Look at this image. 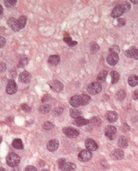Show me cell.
<instances>
[{"mask_svg":"<svg viewBox=\"0 0 138 171\" xmlns=\"http://www.w3.org/2000/svg\"><path fill=\"white\" fill-rule=\"evenodd\" d=\"M20 162V157L15 153L8 154L7 156V164L11 168H17Z\"/></svg>","mask_w":138,"mask_h":171,"instance_id":"6da1fadb","label":"cell"},{"mask_svg":"<svg viewBox=\"0 0 138 171\" xmlns=\"http://www.w3.org/2000/svg\"><path fill=\"white\" fill-rule=\"evenodd\" d=\"M101 89H102L101 84L99 82H93L87 86V91H89V93L91 95L99 94L100 91H101Z\"/></svg>","mask_w":138,"mask_h":171,"instance_id":"7a4b0ae2","label":"cell"},{"mask_svg":"<svg viewBox=\"0 0 138 171\" xmlns=\"http://www.w3.org/2000/svg\"><path fill=\"white\" fill-rule=\"evenodd\" d=\"M92 158V153L89 150H82V151L78 154V159L82 162H87Z\"/></svg>","mask_w":138,"mask_h":171,"instance_id":"3957f363","label":"cell"},{"mask_svg":"<svg viewBox=\"0 0 138 171\" xmlns=\"http://www.w3.org/2000/svg\"><path fill=\"white\" fill-rule=\"evenodd\" d=\"M116 132H117V129L115 126H113V125H109L105 129V135L109 139L113 140L116 137Z\"/></svg>","mask_w":138,"mask_h":171,"instance_id":"277c9868","label":"cell"},{"mask_svg":"<svg viewBox=\"0 0 138 171\" xmlns=\"http://www.w3.org/2000/svg\"><path fill=\"white\" fill-rule=\"evenodd\" d=\"M63 132H64L65 134L69 137V138H76L79 135V132L77 130L71 127H66L65 129H63Z\"/></svg>","mask_w":138,"mask_h":171,"instance_id":"5b68a950","label":"cell"},{"mask_svg":"<svg viewBox=\"0 0 138 171\" xmlns=\"http://www.w3.org/2000/svg\"><path fill=\"white\" fill-rule=\"evenodd\" d=\"M17 90H18V86H17V84L15 83L14 80H9L7 83V93L8 95H13L17 92Z\"/></svg>","mask_w":138,"mask_h":171,"instance_id":"8992f818","label":"cell"},{"mask_svg":"<svg viewBox=\"0 0 138 171\" xmlns=\"http://www.w3.org/2000/svg\"><path fill=\"white\" fill-rule=\"evenodd\" d=\"M70 104L75 108L83 106V101H82V97L79 95H75L70 98Z\"/></svg>","mask_w":138,"mask_h":171,"instance_id":"52a82bcc","label":"cell"},{"mask_svg":"<svg viewBox=\"0 0 138 171\" xmlns=\"http://www.w3.org/2000/svg\"><path fill=\"white\" fill-rule=\"evenodd\" d=\"M49 86L52 88V90L54 91V92H60V91H62L63 88H64V86H63V84L58 80H53L52 82H50Z\"/></svg>","mask_w":138,"mask_h":171,"instance_id":"ba28073f","label":"cell"},{"mask_svg":"<svg viewBox=\"0 0 138 171\" xmlns=\"http://www.w3.org/2000/svg\"><path fill=\"white\" fill-rule=\"evenodd\" d=\"M85 145H86V148L87 150H89V151H96L98 148H99V145L98 144L96 143V142L93 140V139H87L86 140V143H85Z\"/></svg>","mask_w":138,"mask_h":171,"instance_id":"9c48e42d","label":"cell"},{"mask_svg":"<svg viewBox=\"0 0 138 171\" xmlns=\"http://www.w3.org/2000/svg\"><path fill=\"white\" fill-rule=\"evenodd\" d=\"M58 147H59V141L56 140V139H53L51 141L48 142L47 144V149L48 151L50 152H54L56 151V150L58 149Z\"/></svg>","mask_w":138,"mask_h":171,"instance_id":"30bf717a","label":"cell"},{"mask_svg":"<svg viewBox=\"0 0 138 171\" xmlns=\"http://www.w3.org/2000/svg\"><path fill=\"white\" fill-rule=\"evenodd\" d=\"M123 13H124V12H123V9L122 6L117 5L111 11V17L113 19H117V18H119V17L122 16Z\"/></svg>","mask_w":138,"mask_h":171,"instance_id":"8fae6325","label":"cell"},{"mask_svg":"<svg viewBox=\"0 0 138 171\" xmlns=\"http://www.w3.org/2000/svg\"><path fill=\"white\" fill-rule=\"evenodd\" d=\"M31 79V74L27 72V71H24V72H22L19 75V81L23 83V84H28V83H30Z\"/></svg>","mask_w":138,"mask_h":171,"instance_id":"7c38bea8","label":"cell"},{"mask_svg":"<svg viewBox=\"0 0 138 171\" xmlns=\"http://www.w3.org/2000/svg\"><path fill=\"white\" fill-rule=\"evenodd\" d=\"M118 62H119V56H118V55L110 53V55L107 56V63L110 65H115Z\"/></svg>","mask_w":138,"mask_h":171,"instance_id":"4fadbf2b","label":"cell"},{"mask_svg":"<svg viewBox=\"0 0 138 171\" xmlns=\"http://www.w3.org/2000/svg\"><path fill=\"white\" fill-rule=\"evenodd\" d=\"M106 119L109 122H115L117 119H118V114H117V112L115 111H108L106 113Z\"/></svg>","mask_w":138,"mask_h":171,"instance_id":"5bb4252c","label":"cell"},{"mask_svg":"<svg viewBox=\"0 0 138 171\" xmlns=\"http://www.w3.org/2000/svg\"><path fill=\"white\" fill-rule=\"evenodd\" d=\"M123 156H124V153H123V150L122 149H116L111 153V157L116 160L123 159Z\"/></svg>","mask_w":138,"mask_h":171,"instance_id":"9a60e30c","label":"cell"},{"mask_svg":"<svg viewBox=\"0 0 138 171\" xmlns=\"http://www.w3.org/2000/svg\"><path fill=\"white\" fill-rule=\"evenodd\" d=\"M7 24H8V26H9L14 31H19L20 30L19 25H18V20H17L16 19H14V18H10L9 19H8L7 20Z\"/></svg>","mask_w":138,"mask_h":171,"instance_id":"2e32d148","label":"cell"},{"mask_svg":"<svg viewBox=\"0 0 138 171\" xmlns=\"http://www.w3.org/2000/svg\"><path fill=\"white\" fill-rule=\"evenodd\" d=\"M62 171H76L77 169V166L74 163H71V162H67L63 166V168H61Z\"/></svg>","mask_w":138,"mask_h":171,"instance_id":"e0dca14e","label":"cell"},{"mask_svg":"<svg viewBox=\"0 0 138 171\" xmlns=\"http://www.w3.org/2000/svg\"><path fill=\"white\" fill-rule=\"evenodd\" d=\"M74 123L76 124L77 126H84V125H87L89 123V120L84 119L83 117H79L77 119H75Z\"/></svg>","mask_w":138,"mask_h":171,"instance_id":"ac0fdd59","label":"cell"},{"mask_svg":"<svg viewBox=\"0 0 138 171\" xmlns=\"http://www.w3.org/2000/svg\"><path fill=\"white\" fill-rule=\"evenodd\" d=\"M48 63L52 65H56L60 63V56L59 55H51L48 58Z\"/></svg>","mask_w":138,"mask_h":171,"instance_id":"d6986e66","label":"cell"},{"mask_svg":"<svg viewBox=\"0 0 138 171\" xmlns=\"http://www.w3.org/2000/svg\"><path fill=\"white\" fill-rule=\"evenodd\" d=\"M128 84L131 86H135L138 85V77L135 75H132L128 77Z\"/></svg>","mask_w":138,"mask_h":171,"instance_id":"ffe728a7","label":"cell"},{"mask_svg":"<svg viewBox=\"0 0 138 171\" xmlns=\"http://www.w3.org/2000/svg\"><path fill=\"white\" fill-rule=\"evenodd\" d=\"M118 145L121 148H126L128 146V140L126 137L122 136L118 140Z\"/></svg>","mask_w":138,"mask_h":171,"instance_id":"44dd1931","label":"cell"},{"mask_svg":"<svg viewBox=\"0 0 138 171\" xmlns=\"http://www.w3.org/2000/svg\"><path fill=\"white\" fill-rule=\"evenodd\" d=\"M39 111L41 112V113H48V112L51 111V105L48 103L46 104H43L40 108H39Z\"/></svg>","mask_w":138,"mask_h":171,"instance_id":"7402d4cb","label":"cell"},{"mask_svg":"<svg viewBox=\"0 0 138 171\" xmlns=\"http://www.w3.org/2000/svg\"><path fill=\"white\" fill-rule=\"evenodd\" d=\"M12 146H13L15 149H18V150H21L23 149V144H22V141L20 139H15L13 142H12Z\"/></svg>","mask_w":138,"mask_h":171,"instance_id":"603a6c76","label":"cell"},{"mask_svg":"<svg viewBox=\"0 0 138 171\" xmlns=\"http://www.w3.org/2000/svg\"><path fill=\"white\" fill-rule=\"evenodd\" d=\"M107 75H108L107 71L102 70L101 72H100V73L98 75V77H97V81H98L99 83L104 82V81L106 80V78H107Z\"/></svg>","mask_w":138,"mask_h":171,"instance_id":"cb8c5ba5","label":"cell"},{"mask_svg":"<svg viewBox=\"0 0 138 171\" xmlns=\"http://www.w3.org/2000/svg\"><path fill=\"white\" fill-rule=\"evenodd\" d=\"M27 23V18L25 16H20L19 19H18V25L19 29H23L25 27V25Z\"/></svg>","mask_w":138,"mask_h":171,"instance_id":"d4e9b609","label":"cell"},{"mask_svg":"<svg viewBox=\"0 0 138 171\" xmlns=\"http://www.w3.org/2000/svg\"><path fill=\"white\" fill-rule=\"evenodd\" d=\"M111 76L112 84H116V83H118L119 79H120V74L118 72H116V71H112V72L111 73Z\"/></svg>","mask_w":138,"mask_h":171,"instance_id":"484cf974","label":"cell"},{"mask_svg":"<svg viewBox=\"0 0 138 171\" xmlns=\"http://www.w3.org/2000/svg\"><path fill=\"white\" fill-rule=\"evenodd\" d=\"M125 97H126V92H125V90L123 89H121L116 93V98H118L119 100H123Z\"/></svg>","mask_w":138,"mask_h":171,"instance_id":"4316f807","label":"cell"},{"mask_svg":"<svg viewBox=\"0 0 138 171\" xmlns=\"http://www.w3.org/2000/svg\"><path fill=\"white\" fill-rule=\"evenodd\" d=\"M80 115H81V112L79 111V110H77L76 109H71L70 110V116L72 117V118L77 119V118H79V117H80Z\"/></svg>","mask_w":138,"mask_h":171,"instance_id":"83f0119b","label":"cell"},{"mask_svg":"<svg viewBox=\"0 0 138 171\" xmlns=\"http://www.w3.org/2000/svg\"><path fill=\"white\" fill-rule=\"evenodd\" d=\"M89 122L92 125H95V126H99V125L101 124V120H100L99 117H93L89 120Z\"/></svg>","mask_w":138,"mask_h":171,"instance_id":"f1b7e54d","label":"cell"},{"mask_svg":"<svg viewBox=\"0 0 138 171\" xmlns=\"http://www.w3.org/2000/svg\"><path fill=\"white\" fill-rule=\"evenodd\" d=\"M63 112H64V109L63 108H61V107H57V108H55L53 110V116H54V117H59Z\"/></svg>","mask_w":138,"mask_h":171,"instance_id":"f546056e","label":"cell"},{"mask_svg":"<svg viewBox=\"0 0 138 171\" xmlns=\"http://www.w3.org/2000/svg\"><path fill=\"white\" fill-rule=\"evenodd\" d=\"M136 48L135 47H131L130 49H128L126 52H125V55L128 58H133V55H135Z\"/></svg>","mask_w":138,"mask_h":171,"instance_id":"4dcf8cb0","label":"cell"},{"mask_svg":"<svg viewBox=\"0 0 138 171\" xmlns=\"http://www.w3.org/2000/svg\"><path fill=\"white\" fill-rule=\"evenodd\" d=\"M16 3H17L16 0H5V1H4V4H5V6L7 8L13 7L16 5Z\"/></svg>","mask_w":138,"mask_h":171,"instance_id":"1f68e13d","label":"cell"},{"mask_svg":"<svg viewBox=\"0 0 138 171\" xmlns=\"http://www.w3.org/2000/svg\"><path fill=\"white\" fill-rule=\"evenodd\" d=\"M110 53H114V55H118V53H120V47L118 46V45H112V46H111L110 48Z\"/></svg>","mask_w":138,"mask_h":171,"instance_id":"d6a6232c","label":"cell"},{"mask_svg":"<svg viewBox=\"0 0 138 171\" xmlns=\"http://www.w3.org/2000/svg\"><path fill=\"white\" fill-rule=\"evenodd\" d=\"M121 6H122V7H123V12H124V13H125V12H128L129 10L131 9V5H130V3L127 2V1L123 2V4H121Z\"/></svg>","mask_w":138,"mask_h":171,"instance_id":"836d02e7","label":"cell"},{"mask_svg":"<svg viewBox=\"0 0 138 171\" xmlns=\"http://www.w3.org/2000/svg\"><path fill=\"white\" fill-rule=\"evenodd\" d=\"M81 97H82L83 106H84V105H87V104L90 102V97H89V96H87L86 94H83Z\"/></svg>","mask_w":138,"mask_h":171,"instance_id":"e575fe53","label":"cell"},{"mask_svg":"<svg viewBox=\"0 0 138 171\" xmlns=\"http://www.w3.org/2000/svg\"><path fill=\"white\" fill-rule=\"evenodd\" d=\"M99 50V45L96 43H90V51L91 53H97L98 51Z\"/></svg>","mask_w":138,"mask_h":171,"instance_id":"d590c367","label":"cell"},{"mask_svg":"<svg viewBox=\"0 0 138 171\" xmlns=\"http://www.w3.org/2000/svg\"><path fill=\"white\" fill-rule=\"evenodd\" d=\"M53 127H54V125L52 122H45L43 124V129H44V130H47V131L52 130Z\"/></svg>","mask_w":138,"mask_h":171,"instance_id":"8d00e7d4","label":"cell"},{"mask_svg":"<svg viewBox=\"0 0 138 171\" xmlns=\"http://www.w3.org/2000/svg\"><path fill=\"white\" fill-rule=\"evenodd\" d=\"M29 63V59L27 57H25V56H23L21 59H20V63H19V65L20 66H25L27 64Z\"/></svg>","mask_w":138,"mask_h":171,"instance_id":"74e56055","label":"cell"},{"mask_svg":"<svg viewBox=\"0 0 138 171\" xmlns=\"http://www.w3.org/2000/svg\"><path fill=\"white\" fill-rule=\"evenodd\" d=\"M57 164H58V166H59L60 168H62L63 166L65 164V158H61V159H59L57 161Z\"/></svg>","mask_w":138,"mask_h":171,"instance_id":"f35d334b","label":"cell"},{"mask_svg":"<svg viewBox=\"0 0 138 171\" xmlns=\"http://www.w3.org/2000/svg\"><path fill=\"white\" fill-rule=\"evenodd\" d=\"M6 45V39L3 36H0V48H3Z\"/></svg>","mask_w":138,"mask_h":171,"instance_id":"ab89813d","label":"cell"},{"mask_svg":"<svg viewBox=\"0 0 138 171\" xmlns=\"http://www.w3.org/2000/svg\"><path fill=\"white\" fill-rule=\"evenodd\" d=\"M24 171H37L36 168L33 166H28L26 168L24 169Z\"/></svg>","mask_w":138,"mask_h":171,"instance_id":"60d3db41","label":"cell"},{"mask_svg":"<svg viewBox=\"0 0 138 171\" xmlns=\"http://www.w3.org/2000/svg\"><path fill=\"white\" fill-rule=\"evenodd\" d=\"M118 26L122 27V26H124L125 25V19H118Z\"/></svg>","mask_w":138,"mask_h":171,"instance_id":"b9f144b4","label":"cell"},{"mask_svg":"<svg viewBox=\"0 0 138 171\" xmlns=\"http://www.w3.org/2000/svg\"><path fill=\"white\" fill-rule=\"evenodd\" d=\"M21 108H22V110H25V111H31V108L29 107L28 105H26V104H22V106H21Z\"/></svg>","mask_w":138,"mask_h":171,"instance_id":"7bdbcfd3","label":"cell"},{"mask_svg":"<svg viewBox=\"0 0 138 171\" xmlns=\"http://www.w3.org/2000/svg\"><path fill=\"white\" fill-rule=\"evenodd\" d=\"M133 99H138V89H136V90H135L133 91Z\"/></svg>","mask_w":138,"mask_h":171,"instance_id":"ee69618b","label":"cell"},{"mask_svg":"<svg viewBox=\"0 0 138 171\" xmlns=\"http://www.w3.org/2000/svg\"><path fill=\"white\" fill-rule=\"evenodd\" d=\"M133 59L138 60V49H136V50H135V55H133Z\"/></svg>","mask_w":138,"mask_h":171,"instance_id":"f6af8a7d","label":"cell"},{"mask_svg":"<svg viewBox=\"0 0 138 171\" xmlns=\"http://www.w3.org/2000/svg\"><path fill=\"white\" fill-rule=\"evenodd\" d=\"M2 13H3V7H2V6H0V15Z\"/></svg>","mask_w":138,"mask_h":171,"instance_id":"bcb514c9","label":"cell"},{"mask_svg":"<svg viewBox=\"0 0 138 171\" xmlns=\"http://www.w3.org/2000/svg\"><path fill=\"white\" fill-rule=\"evenodd\" d=\"M39 165H40L41 166H44V162H43H43L40 161V164H39Z\"/></svg>","mask_w":138,"mask_h":171,"instance_id":"7dc6e473","label":"cell"},{"mask_svg":"<svg viewBox=\"0 0 138 171\" xmlns=\"http://www.w3.org/2000/svg\"><path fill=\"white\" fill-rule=\"evenodd\" d=\"M133 4H138V1H137V0H132V1H131Z\"/></svg>","mask_w":138,"mask_h":171,"instance_id":"c3c4849f","label":"cell"},{"mask_svg":"<svg viewBox=\"0 0 138 171\" xmlns=\"http://www.w3.org/2000/svg\"><path fill=\"white\" fill-rule=\"evenodd\" d=\"M0 171H6V169L3 168H0Z\"/></svg>","mask_w":138,"mask_h":171,"instance_id":"681fc988","label":"cell"},{"mask_svg":"<svg viewBox=\"0 0 138 171\" xmlns=\"http://www.w3.org/2000/svg\"><path fill=\"white\" fill-rule=\"evenodd\" d=\"M12 171H19V169H18V168H15V169H13Z\"/></svg>","mask_w":138,"mask_h":171,"instance_id":"f907efd6","label":"cell"},{"mask_svg":"<svg viewBox=\"0 0 138 171\" xmlns=\"http://www.w3.org/2000/svg\"><path fill=\"white\" fill-rule=\"evenodd\" d=\"M1 142H2V137L0 136V144H1Z\"/></svg>","mask_w":138,"mask_h":171,"instance_id":"816d5d0a","label":"cell"},{"mask_svg":"<svg viewBox=\"0 0 138 171\" xmlns=\"http://www.w3.org/2000/svg\"><path fill=\"white\" fill-rule=\"evenodd\" d=\"M41 171H49V170H48V169H43Z\"/></svg>","mask_w":138,"mask_h":171,"instance_id":"f5cc1de1","label":"cell"}]
</instances>
